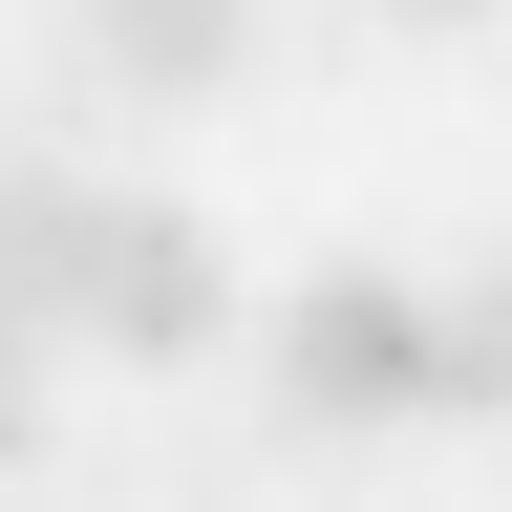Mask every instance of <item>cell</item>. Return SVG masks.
Segmentation results:
<instances>
[{
	"mask_svg": "<svg viewBox=\"0 0 512 512\" xmlns=\"http://www.w3.org/2000/svg\"><path fill=\"white\" fill-rule=\"evenodd\" d=\"M107 235H128V192H86V171H0V320H22V342H86Z\"/></svg>",
	"mask_w": 512,
	"mask_h": 512,
	"instance_id": "3",
	"label": "cell"
},
{
	"mask_svg": "<svg viewBox=\"0 0 512 512\" xmlns=\"http://www.w3.org/2000/svg\"><path fill=\"white\" fill-rule=\"evenodd\" d=\"M86 342H107V363H214V342H235V256L192 235V214H128V235H107Z\"/></svg>",
	"mask_w": 512,
	"mask_h": 512,
	"instance_id": "2",
	"label": "cell"
},
{
	"mask_svg": "<svg viewBox=\"0 0 512 512\" xmlns=\"http://www.w3.org/2000/svg\"><path fill=\"white\" fill-rule=\"evenodd\" d=\"M384 22H491V0H384Z\"/></svg>",
	"mask_w": 512,
	"mask_h": 512,
	"instance_id": "7",
	"label": "cell"
},
{
	"mask_svg": "<svg viewBox=\"0 0 512 512\" xmlns=\"http://www.w3.org/2000/svg\"><path fill=\"white\" fill-rule=\"evenodd\" d=\"M43 448V384H22V320H0V470Z\"/></svg>",
	"mask_w": 512,
	"mask_h": 512,
	"instance_id": "6",
	"label": "cell"
},
{
	"mask_svg": "<svg viewBox=\"0 0 512 512\" xmlns=\"http://www.w3.org/2000/svg\"><path fill=\"white\" fill-rule=\"evenodd\" d=\"M427 406H512V278L427 299Z\"/></svg>",
	"mask_w": 512,
	"mask_h": 512,
	"instance_id": "5",
	"label": "cell"
},
{
	"mask_svg": "<svg viewBox=\"0 0 512 512\" xmlns=\"http://www.w3.org/2000/svg\"><path fill=\"white\" fill-rule=\"evenodd\" d=\"M64 64H86L107 107H214L235 64H256V0H86Z\"/></svg>",
	"mask_w": 512,
	"mask_h": 512,
	"instance_id": "4",
	"label": "cell"
},
{
	"mask_svg": "<svg viewBox=\"0 0 512 512\" xmlns=\"http://www.w3.org/2000/svg\"><path fill=\"white\" fill-rule=\"evenodd\" d=\"M278 406L299 427H427V299L406 278H299L278 299Z\"/></svg>",
	"mask_w": 512,
	"mask_h": 512,
	"instance_id": "1",
	"label": "cell"
}]
</instances>
